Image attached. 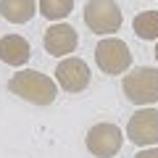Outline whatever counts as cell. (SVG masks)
Wrapping results in <instances>:
<instances>
[{"instance_id": "obj_1", "label": "cell", "mask_w": 158, "mask_h": 158, "mask_svg": "<svg viewBox=\"0 0 158 158\" xmlns=\"http://www.w3.org/2000/svg\"><path fill=\"white\" fill-rule=\"evenodd\" d=\"M8 90L19 95L21 100L32 103V106H50L58 98V85L48 74L32 71V69H21L8 79Z\"/></svg>"}, {"instance_id": "obj_2", "label": "cell", "mask_w": 158, "mask_h": 158, "mask_svg": "<svg viewBox=\"0 0 158 158\" xmlns=\"http://www.w3.org/2000/svg\"><path fill=\"white\" fill-rule=\"evenodd\" d=\"M121 90L127 100L135 106H153L158 103V69L156 66H137L121 79Z\"/></svg>"}, {"instance_id": "obj_3", "label": "cell", "mask_w": 158, "mask_h": 158, "mask_svg": "<svg viewBox=\"0 0 158 158\" xmlns=\"http://www.w3.org/2000/svg\"><path fill=\"white\" fill-rule=\"evenodd\" d=\"M95 63L103 74L108 77H116V74H124L132 66V53L129 45L118 37H103L95 45Z\"/></svg>"}, {"instance_id": "obj_4", "label": "cell", "mask_w": 158, "mask_h": 158, "mask_svg": "<svg viewBox=\"0 0 158 158\" xmlns=\"http://www.w3.org/2000/svg\"><path fill=\"white\" fill-rule=\"evenodd\" d=\"M121 8L116 0H87L85 6V24L92 34H113L121 29Z\"/></svg>"}, {"instance_id": "obj_5", "label": "cell", "mask_w": 158, "mask_h": 158, "mask_svg": "<svg viewBox=\"0 0 158 158\" xmlns=\"http://www.w3.org/2000/svg\"><path fill=\"white\" fill-rule=\"evenodd\" d=\"M85 145L95 158H113L124 145V132L111 121H100L87 132Z\"/></svg>"}, {"instance_id": "obj_6", "label": "cell", "mask_w": 158, "mask_h": 158, "mask_svg": "<svg viewBox=\"0 0 158 158\" xmlns=\"http://www.w3.org/2000/svg\"><path fill=\"white\" fill-rule=\"evenodd\" d=\"M127 137L140 148H156L158 145V111L150 106L140 108L127 124Z\"/></svg>"}, {"instance_id": "obj_7", "label": "cell", "mask_w": 158, "mask_h": 158, "mask_svg": "<svg viewBox=\"0 0 158 158\" xmlns=\"http://www.w3.org/2000/svg\"><path fill=\"white\" fill-rule=\"evenodd\" d=\"M90 79H92V71H90V66H87V61H82V58H77V56H66L56 66V82L66 92L87 90Z\"/></svg>"}, {"instance_id": "obj_8", "label": "cell", "mask_w": 158, "mask_h": 158, "mask_svg": "<svg viewBox=\"0 0 158 158\" xmlns=\"http://www.w3.org/2000/svg\"><path fill=\"white\" fill-rule=\"evenodd\" d=\"M42 45H45V53H50V56H56V58H66V56H71V53L77 50L79 34H77V29H74L71 24L58 21V24H53V27L45 29Z\"/></svg>"}, {"instance_id": "obj_9", "label": "cell", "mask_w": 158, "mask_h": 158, "mask_svg": "<svg viewBox=\"0 0 158 158\" xmlns=\"http://www.w3.org/2000/svg\"><path fill=\"white\" fill-rule=\"evenodd\" d=\"M32 56V45L21 34H6L0 37V61L8 66H24Z\"/></svg>"}, {"instance_id": "obj_10", "label": "cell", "mask_w": 158, "mask_h": 158, "mask_svg": "<svg viewBox=\"0 0 158 158\" xmlns=\"http://www.w3.org/2000/svg\"><path fill=\"white\" fill-rule=\"evenodd\" d=\"M37 13V0H0V16L11 24H27Z\"/></svg>"}, {"instance_id": "obj_11", "label": "cell", "mask_w": 158, "mask_h": 158, "mask_svg": "<svg viewBox=\"0 0 158 158\" xmlns=\"http://www.w3.org/2000/svg\"><path fill=\"white\" fill-rule=\"evenodd\" d=\"M132 29L140 40H158V11H142L135 16Z\"/></svg>"}, {"instance_id": "obj_12", "label": "cell", "mask_w": 158, "mask_h": 158, "mask_svg": "<svg viewBox=\"0 0 158 158\" xmlns=\"http://www.w3.org/2000/svg\"><path fill=\"white\" fill-rule=\"evenodd\" d=\"M37 11L48 21H63L74 11V0H37Z\"/></svg>"}, {"instance_id": "obj_13", "label": "cell", "mask_w": 158, "mask_h": 158, "mask_svg": "<svg viewBox=\"0 0 158 158\" xmlns=\"http://www.w3.org/2000/svg\"><path fill=\"white\" fill-rule=\"evenodd\" d=\"M135 158H158V148H145V150H140Z\"/></svg>"}, {"instance_id": "obj_14", "label": "cell", "mask_w": 158, "mask_h": 158, "mask_svg": "<svg viewBox=\"0 0 158 158\" xmlns=\"http://www.w3.org/2000/svg\"><path fill=\"white\" fill-rule=\"evenodd\" d=\"M153 56H156V61H158V40H156V50H153Z\"/></svg>"}]
</instances>
